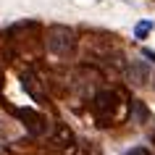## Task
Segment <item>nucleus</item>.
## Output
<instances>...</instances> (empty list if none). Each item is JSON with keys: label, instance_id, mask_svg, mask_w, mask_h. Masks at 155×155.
Listing matches in <instances>:
<instances>
[{"label": "nucleus", "instance_id": "nucleus-1", "mask_svg": "<svg viewBox=\"0 0 155 155\" xmlns=\"http://www.w3.org/2000/svg\"><path fill=\"white\" fill-rule=\"evenodd\" d=\"M131 110V103L124 100L121 92L116 90H100L92 100V113H95V121L97 126H113V124L124 121Z\"/></svg>", "mask_w": 155, "mask_h": 155}, {"label": "nucleus", "instance_id": "nucleus-2", "mask_svg": "<svg viewBox=\"0 0 155 155\" xmlns=\"http://www.w3.org/2000/svg\"><path fill=\"white\" fill-rule=\"evenodd\" d=\"M45 42H48V50L53 55L66 58V55H71L74 48H76V34H74V29H68V26H50Z\"/></svg>", "mask_w": 155, "mask_h": 155}, {"label": "nucleus", "instance_id": "nucleus-3", "mask_svg": "<svg viewBox=\"0 0 155 155\" xmlns=\"http://www.w3.org/2000/svg\"><path fill=\"white\" fill-rule=\"evenodd\" d=\"M18 116L26 121V126H29L32 134H45L48 131V124H45V118L40 113H34V110H18Z\"/></svg>", "mask_w": 155, "mask_h": 155}, {"label": "nucleus", "instance_id": "nucleus-4", "mask_svg": "<svg viewBox=\"0 0 155 155\" xmlns=\"http://www.w3.org/2000/svg\"><path fill=\"white\" fill-rule=\"evenodd\" d=\"M53 142L61 147H71L74 145V134L66 124H55V131H53Z\"/></svg>", "mask_w": 155, "mask_h": 155}, {"label": "nucleus", "instance_id": "nucleus-5", "mask_svg": "<svg viewBox=\"0 0 155 155\" xmlns=\"http://www.w3.org/2000/svg\"><path fill=\"white\" fill-rule=\"evenodd\" d=\"M24 90L29 92L37 103H42V100H45V95H42V90H40V84H37V79H34L32 74H24Z\"/></svg>", "mask_w": 155, "mask_h": 155}, {"label": "nucleus", "instance_id": "nucleus-6", "mask_svg": "<svg viewBox=\"0 0 155 155\" xmlns=\"http://www.w3.org/2000/svg\"><path fill=\"white\" fill-rule=\"evenodd\" d=\"M150 32H153V21H139V24L134 26V37H137V40H145Z\"/></svg>", "mask_w": 155, "mask_h": 155}, {"label": "nucleus", "instance_id": "nucleus-7", "mask_svg": "<svg viewBox=\"0 0 155 155\" xmlns=\"http://www.w3.org/2000/svg\"><path fill=\"white\" fill-rule=\"evenodd\" d=\"M74 155H103V153H100V150H97L95 145H90V142H84V145H79V150H76Z\"/></svg>", "mask_w": 155, "mask_h": 155}, {"label": "nucleus", "instance_id": "nucleus-8", "mask_svg": "<svg viewBox=\"0 0 155 155\" xmlns=\"http://www.w3.org/2000/svg\"><path fill=\"white\" fill-rule=\"evenodd\" d=\"M126 155H150V150H147V147H131Z\"/></svg>", "mask_w": 155, "mask_h": 155}, {"label": "nucleus", "instance_id": "nucleus-9", "mask_svg": "<svg viewBox=\"0 0 155 155\" xmlns=\"http://www.w3.org/2000/svg\"><path fill=\"white\" fill-rule=\"evenodd\" d=\"M153 142H155V134H153Z\"/></svg>", "mask_w": 155, "mask_h": 155}]
</instances>
